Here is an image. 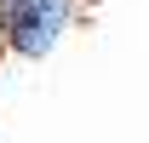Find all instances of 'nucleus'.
<instances>
[{
    "label": "nucleus",
    "instance_id": "nucleus-2",
    "mask_svg": "<svg viewBox=\"0 0 149 143\" xmlns=\"http://www.w3.org/2000/svg\"><path fill=\"white\" fill-rule=\"evenodd\" d=\"M0 52H6V12H0Z\"/></svg>",
    "mask_w": 149,
    "mask_h": 143
},
{
    "label": "nucleus",
    "instance_id": "nucleus-3",
    "mask_svg": "<svg viewBox=\"0 0 149 143\" xmlns=\"http://www.w3.org/2000/svg\"><path fill=\"white\" fill-rule=\"evenodd\" d=\"M0 6H17V0H0Z\"/></svg>",
    "mask_w": 149,
    "mask_h": 143
},
{
    "label": "nucleus",
    "instance_id": "nucleus-1",
    "mask_svg": "<svg viewBox=\"0 0 149 143\" xmlns=\"http://www.w3.org/2000/svg\"><path fill=\"white\" fill-rule=\"evenodd\" d=\"M86 0H17V6H0L6 12V52L23 57V63H40V57L57 52V40L74 29Z\"/></svg>",
    "mask_w": 149,
    "mask_h": 143
}]
</instances>
